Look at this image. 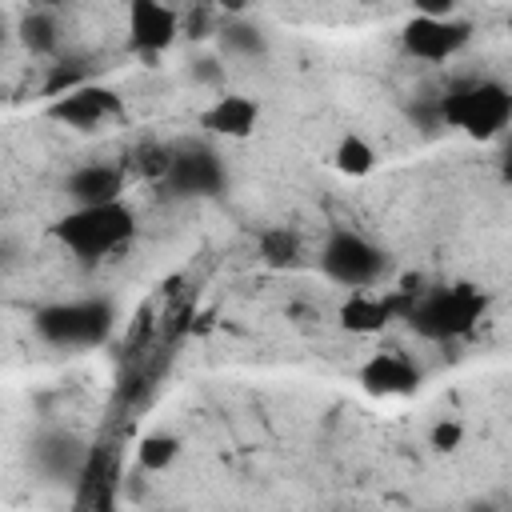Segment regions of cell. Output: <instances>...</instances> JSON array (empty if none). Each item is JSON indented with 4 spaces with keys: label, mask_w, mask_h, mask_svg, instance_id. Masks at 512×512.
<instances>
[{
    "label": "cell",
    "mask_w": 512,
    "mask_h": 512,
    "mask_svg": "<svg viewBox=\"0 0 512 512\" xmlns=\"http://www.w3.org/2000/svg\"><path fill=\"white\" fill-rule=\"evenodd\" d=\"M220 48H224L228 56H248V60H256V56L268 52L264 32H260L256 24H248V20H240V16H232V20L220 28Z\"/></svg>",
    "instance_id": "14"
},
{
    "label": "cell",
    "mask_w": 512,
    "mask_h": 512,
    "mask_svg": "<svg viewBox=\"0 0 512 512\" xmlns=\"http://www.w3.org/2000/svg\"><path fill=\"white\" fill-rule=\"evenodd\" d=\"M64 192L72 204H104V200H120L124 192V172L108 168V164H80L68 180Z\"/></svg>",
    "instance_id": "12"
},
{
    "label": "cell",
    "mask_w": 512,
    "mask_h": 512,
    "mask_svg": "<svg viewBox=\"0 0 512 512\" xmlns=\"http://www.w3.org/2000/svg\"><path fill=\"white\" fill-rule=\"evenodd\" d=\"M416 8V16H452L456 0H408Z\"/></svg>",
    "instance_id": "21"
},
{
    "label": "cell",
    "mask_w": 512,
    "mask_h": 512,
    "mask_svg": "<svg viewBox=\"0 0 512 512\" xmlns=\"http://www.w3.org/2000/svg\"><path fill=\"white\" fill-rule=\"evenodd\" d=\"M484 316V296L468 284H456V288H424L412 308H408V324L428 336V340H452V336H464L476 320Z\"/></svg>",
    "instance_id": "3"
},
{
    "label": "cell",
    "mask_w": 512,
    "mask_h": 512,
    "mask_svg": "<svg viewBox=\"0 0 512 512\" xmlns=\"http://www.w3.org/2000/svg\"><path fill=\"white\" fill-rule=\"evenodd\" d=\"M468 36H472V28L456 16H412L400 32V44H404L408 56L440 64V60L456 56L468 44Z\"/></svg>",
    "instance_id": "6"
},
{
    "label": "cell",
    "mask_w": 512,
    "mask_h": 512,
    "mask_svg": "<svg viewBox=\"0 0 512 512\" xmlns=\"http://www.w3.org/2000/svg\"><path fill=\"white\" fill-rule=\"evenodd\" d=\"M216 8H220L224 16H244V12L252 8V0H216Z\"/></svg>",
    "instance_id": "23"
},
{
    "label": "cell",
    "mask_w": 512,
    "mask_h": 512,
    "mask_svg": "<svg viewBox=\"0 0 512 512\" xmlns=\"http://www.w3.org/2000/svg\"><path fill=\"white\" fill-rule=\"evenodd\" d=\"M188 36H208V16L204 12L188 16Z\"/></svg>",
    "instance_id": "24"
},
{
    "label": "cell",
    "mask_w": 512,
    "mask_h": 512,
    "mask_svg": "<svg viewBox=\"0 0 512 512\" xmlns=\"http://www.w3.org/2000/svg\"><path fill=\"white\" fill-rule=\"evenodd\" d=\"M116 112H120V100L96 84H76V88L52 96V104H48V116L68 128H96L100 120H108Z\"/></svg>",
    "instance_id": "8"
},
{
    "label": "cell",
    "mask_w": 512,
    "mask_h": 512,
    "mask_svg": "<svg viewBox=\"0 0 512 512\" xmlns=\"http://www.w3.org/2000/svg\"><path fill=\"white\" fill-rule=\"evenodd\" d=\"M196 80L216 84V80H220V64H216V60H208V56H204V60H196Z\"/></svg>",
    "instance_id": "22"
},
{
    "label": "cell",
    "mask_w": 512,
    "mask_h": 512,
    "mask_svg": "<svg viewBox=\"0 0 512 512\" xmlns=\"http://www.w3.org/2000/svg\"><path fill=\"white\" fill-rule=\"evenodd\" d=\"M0 44H4V20H0Z\"/></svg>",
    "instance_id": "26"
},
{
    "label": "cell",
    "mask_w": 512,
    "mask_h": 512,
    "mask_svg": "<svg viewBox=\"0 0 512 512\" xmlns=\"http://www.w3.org/2000/svg\"><path fill=\"white\" fill-rule=\"evenodd\" d=\"M176 196H212L224 188V164L212 148H172L168 172L160 176Z\"/></svg>",
    "instance_id": "7"
},
{
    "label": "cell",
    "mask_w": 512,
    "mask_h": 512,
    "mask_svg": "<svg viewBox=\"0 0 512 512\" xmlns=\"http://www.w3.org/2000/svg\"><path fill=\"white\" fill-rule=\"evenodd\" d=\"M168 160H172V148H144L140 152V168L148 176H164L168 172Z\"/></svg>",
    "instance_id": "20"
},
{
    "label": "cell",
    "mask_w": 512,
    "mask_h": 512,
    "mask_svg": "<svg viewBox=\"0 0 512 512\" xmlns=\"http://www.w3.org/2000/svg\"><path fill=\"white\" fill-rule=\"evenodd\" d=\"M332 164L344 172V176H368L376 168V148L364 140V136H340L336 152H332Z\"/></svg>",
    "instance_id": "15"
},
{
    "label": "cell",
    "mask_w": 512,
    "mask_h": 512,
    "mask_svg": "<svg viewBox=\"0 0 512 512\" xmlns=\"http://www.w3.org/2000/svg\"><path fill=\"white\" fill-rule=\"evenodd\" d=\"M36 4H40V8H48V12H52V8H56V4H64V0H36Z\"/></svg>",
    "instance_id": "25"
},
{
    "label": "cell",
    "mask_w": 512,
    "mask_h": 512,
    "mask_svg": "<svg viewBox=\"0 0 512 512\" xmlns=\"http://www.w3.org/2000/svg\"><path fill=\"white\" fill-rule=\"evenodd\" d=\"M20 40L32 56H52L60 48V28H56V16L48 8H32L24 20H20Z\"/></svg>",
    "instance_id": "13"
},
{
    "label": "cell",
    "mask_w": 512,
    "mask_h": 512,
    "mask_svg": "<svg viewBox=\"0 0 512 512\" xmlns=\"http://www.w3.org/2000/svg\"><path fill=\"white\" fill-rule=\"evenodd\" d=\"M360 384L372 396H408L420 384V368L404 352H376L360 368Z\"/></svg>",
    "instance_id": "10"
},
{
    "label": "cell",
    "mask_w": 512,
    "mask_h": 512,
    "mask_svg": "<svg viewBox=\"0 0 512 512\" xmlns=\"http://www.w3.org/2000/svg\"><path fill=\"white\" fill-rule=\"evenodd\" d=\"M76 84H84V72L76 64H52L48 76H44V96H60V92H68Z\"/></svg>",
    "instance_id": "19"
},
{
    "label": "cell",
    "mask_w": 512,
    "mask_h": 512,
    "mask_svg": "<svg viewBox=\"0 0 512 512\" xmlns=\"http://www.w3.org/2000/svg\"><path fill=\"white\" fill-rule=\"evenodd\" d=\"M428 444H432L436 452H456V448L464 444V424H460V420H436V424L428 428Z\"/></svg>",
    "instance_id": "18"
},
{
    "label": "cell",
    "mask_w": 512,
    "mask_h": 512,
    "mask_svg": "<svg viewBox=\"0 0 512 512\" xmlns=\"http://www.w3.org/2000/svg\"><path fill=\"white\" fill-rule=\"evenodd\" d=\"M112 304L108 300H64L36 312V332L56 348H88L112 332Z\"/></svg>",
    "instance_id": "4"
},
{
    "label": "cell",
    "mask_w": 512,
    "mask_h": 512,
    "mask_svg": "<svg viewBox=\"0 0 512 512\" xmlns=\"http://www.w3.org/2000/svg\"><path fill=\"white\" fill-rule=\"evenodd\" d=\"M260 260L268 268H288L300 260V236L292 228H264L260 232Z\"/></svg>",
    "instance_id": "16"
},
{
    "label": "cell",
    "mask_w": 512,
    "mask_h": 512,
    "mask_svg": "<svg viewBox=\"0 0 512 512\" xmlns=\"http://www.w3.org/2000/svg\"><path fill=\"white\" fill-rule=\"evenodd\" d=\"M180 32V16L164 0H128V40L136 52H164Z\"/></svg>",
    "instance_id": "9"
},
{
    "label": "cell",
    "mask_w": 512,
    "mask_h": 512,
    "mask_svg": "<svg viewBox=\"0 0 512 512\" xmlns=\"http://www.w3.org/2000/svg\"><path fill=\"white\" fill-rule=\"evenodd\" d=\"M176 452H180V440L168 436V432H152V436H144L140 448H136L140 468H148V472H164V468L176 460Z\"/></svg>",
    "instance_id": "17"
},
{
    "label": "cell",
    "mask_w": 512,
    "mask_h": 512,
    "mask_svg": "<svg viewBox=\"0 0 512 512\" xmlns=\"http://www.w3.org/2000/svg\"><path fill=\"white\" fill-rule=\"evenodd\" d=\"M56 240L80 256V260H100L108 252H116L120 244L132 240L136 232V216L124 200H104V204H72V212L60 216V224L52 228Z\"/></svg>",
    "instance_id": "1"
},
{
    "label": "cell",
    "mask_w": 512,
    "mask_h": 512,
    "mask_svg": "<svg viewBox=\"0 0 512 512\" xmlns=\"http://www.w3.org/2000/svg\"><path fill=\"white\" fill-rule=\"evenodd\" d=\"M320 268L328 280L344 288H372L384 276V252L368 236L352 228H336L320 248Z\"/></svg>",
    "instance_id": "5"
},
{
    "label": "cell",
    "mask_w": 512,
    "mask_h": 512,
    "mask_svg": "<svg viewBox=\"0 0 512 512\" xmlns=\"http://www.w3.org/2000/svg\"><path fill=\"white\" fill-rule=\"evenodd\" d=\"M256 120H260V104L240 96V92H224L212 108L200 112V124L212 132V136H228V140H244L256 132Z\"/></svg>",
    "instance_id": "11"
},
{
    "label": "cell",
    "mask_w": 512,
    "mask_h": 512,
    "mask_svg": "<svg viewBox=\"0 0 512 512\" xmlns=\"http://www.w3.org/2000/svg\"><path fill=\"white\" fill-rule=\"evenodd\" d=\"M436 104H440V120L460 128V132H468L472 140H492L512 120V96H508V88L500 80L460 84Z\"/></svg>",
    "instance_id": "2"
}]
</instances>
